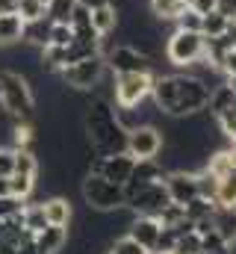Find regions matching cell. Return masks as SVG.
Masks as SVG:
<instances>
[{
	"label": "cell",
	"mask_w": 236,
	"mask_h": 254,
	"mask_svg": "<svg viewBox=\"0 0 236 254\" xmlns=\"http://www.w3.org/2000/svg\"><path fill=\"white\" fill-rule=\"evenodd\" d=\"M83 130H86L89 148L98 157L127 151V130L118 122L116 104L110 98L92 95V101L86 104V113H83Z\"/></svg>",
	"instance_id": "obj_1"
},
{
	"label": "cell",
	"mask_w": 236,
	"mask_h": 254,
	"mask_svg": "<svg viewBox=\"0 0 236 254\" xmlns=\"http://www.w3.org/2000/svg\"><path fill=\"white\" fill-rule=\"evenodd\" d=\"M0 110L12 122L33 125L36 119V95L30 80L21 71H0Z\"/></svg>",
	"instance_id": "obj_2"
},
{
	"label": "cell",
	"mask_w": 236,
	"mask_h": 254,
	"mask_svg": "<svg viewBox=\"0 0 236 254\" xmlns=\"http://www.w3.org/2000/svg\"><path fill=\"white\" fill-rule=\"evenodd\" d=\"M80 195H83L86 207H89V210H98V213H110V210L124 207V190H121L118 184H113V181L95 175V172H86L83 187H80Z\"/></svg>",
	"instance_id": "obj_3"
},
{
	"label": "cell",
	"mask_w": 236,
	"mask_h": 254,
	"mask_svg": "<svg viewBox=\"0 0 236 254\" xmlns=\"http://www.w3.org/2000/svg\"><path fill=\"white\" fill-rule=\"evenodd\" d=\"M57 74L68 89L92 92V89H98V83L107 77V60H104L101 54H95V57H86V60H80V63H71V65H65V68H59Z\"/></svg>",
	"instance_id": "obj_4"
},
{
	"label": "cell",
	"mask_w": 236,
	"mask_h": 254,
	"mask_svg": "<svg viewBox=\"0 0 236 254\" xmlns=\"http://www.w3.org/2000/svg\"><path fill=\"white\" fill-rule=\"evenodd\" d=\"M154 71H130V74H113V104L116 107H139L151 98Z\"/></svg>",
	"instance_id": "obj_5"
},
{
	"label": "cell",
	"mask_w": 236,
	"mask_h": 254,
	"mask_svg": "<svg viewBox=\"0 0 236 254\" xmlns=\"http://www.w3.org/2000/svg\"><path fill=\"white\" fill-rule=\"evenodd\" d=\"M204 33H186V30H172L166 39V57L177 68H192L204 60Z\"/></svg>",
	"instance_id": "obj_6"
},
{
	"label": "cell",
	"mask_w": 236,
	"mask_h": 254,
	"mask_svg": "<svg viewBox=\"0 0 236 254\" xmlns=\"http://www.w3.org/2000/svg\"><path fill=\"white\" fill-rule=\"evenodd\" d=\"M175 80H177V113H180V119H183V116L204 113L207 104H210V89H207V83H204L198 74H192V71L175 74Z\"/></svg>",
	"instance_id": "obj_7"
},
{
	"label": "cell",
	"mask_w": 236,
	"mask_h": 254,
	"mask_svg": "<svg viewBox=\"0 0 236 254\" xmlns=\"http://www.w3.org/2000/svg\"><path fill=\"white\" fill-rule=\"evenodd\" d=\"M163 148H166V139L157 125H139L127 130V154L133 160H157Z\"/></svg>",
	"instance_id": "obj_8"
},
{
	"label": "cell",
	"mask_w": 236,
	"mask_h": 254,
	"mask_svg": "<svg viewBox=\"0 0 236 254\" xmlns=\"http://www.w3.org/2000/svg\"><path fill=\"white\" fill-rule=\"evenodd\" d=\"M107 68L113 74H130V71H154V60L145 57L142 51H136L133 45H113L107 54Z\"/></svg>",
	"instance_id": "obj_9"
},
{
	"label": "cell",
	"mask_w": 236,
	"mask_h": 254,
	"mask_svg": "<svg viewBox=\"0 0 236 254\" xmlns=\"http://www.w3.org/2000/svg\"><path fill=\"white\" fill-rule=\"evenodd\" d=\"M133 166H136V160H133L127 151H121V154H107V157H98V154H95V160L89 163V172H95V175L113 181L118 187H124L127 178L133 175Z\"/></svg>",
	"instance_id": "obj_10"
},
{
	"label": "cell",
	"mask_w": 236,
	"mask_h": 254,
	"mask_svg": "<svg viewBox=\"0 0 236 254\" xmlns=\"http://www.w3.org/2000/svg\"><path fill=\"white\" fill-rule=\"evenodd\" d=\"M166 204H172V198H169V190H166L163 181L145 184L142 190L127 201V207L133 210V216H157Z\"/></svg>",
	"instance_id": "obj_11"
},
{
	"label": "cell",
	"mask_w": 236,
	"mask_h": 254,
	"mask_svg": "<svg viewBox=\"0 0 236 254\" xmlns=\"http://www.w3.org/2000/svg\"><path fill=\"white\" fill-rule=\"evenodd\" d=\"M163 184H166V190H169L172 204H180V207L201 195V190H198V172H192V169L169 172V175L163 178Z\"/></svg>",
	"instance_id": "obj_12"
},
{
	"label": "cell",
	"mask_w": 236,
	"mask_h": 254,
	"mask_svg": "<svg viewBox=\"0 0 236 254\" xmlns=\"http://www.w3.org/2000/svg\"><path fill=\"white\" fill-rule=\"evenodd\" d=\"M160 234H163V225L157 216H133L130 225H127V237L136 240L145 252H157V243H160Z\"/></svg>",
	"instance_id": "obj_13"
},
{
	"label": "cell",
	"mask_w": 236,
	"mask_h": 254,
	"mask_svg": "<svg viewBox=\"0 0 236 254\" xmlns=\"http://www.w3.org/2000/svg\"><path fill=\"white\" fill-rule=\"evenodd\" d=\"M45 207V216H48V225H59V228H71V219H74V210H71V201L65 195H51L42 201Z\"/></svg>",
	"instance_id": "obj_14"
},
{
	"label": "cell",
	"mask_w": 236,
	"mask_h": 254,
	"mask_svg": "<svg viewBox=\"0 0 236 254\" xmlns=\"http://www.w3.org/2000/svg\"><path fill=\"white\" fill-rule=\"evenodd\" d=\"M36 243H39V249L48 254H59L68 249V243H71V234H68V228H59V225H48L45 231H39L36 237H33Z\"/></svg>",
	"instance_id": "obj_15"
},
{
	"label": "cell",
	"mask_w": 236,
	"mask_h": 254,
	"mask_svg": "<svg viewBox=\"0 0 236 254\" xmlns=\"http://www.w3.org/2000/svg\"><path fill=\"white\" fill-rule=\"evenodd\" d=\"M24 39V21L18 12H6L0 15V48H12V45H21Z\"/></svg>",
	"instance_id": "obj_16"
},
{
	"label": "cell",
	"mask_w": 236,
	"mask_h": 254,
	"mask_svg": "<svg viewBox=\"0 0 236 254\" xmlns=\"http://www.w3.org/2000/svg\"><path fill=\"white\" fill-rule=\"evenodd\" d=\"M213 228L228 246H236V207H216Z\"/></svg>",
	"instance_id": "obj_17"
},
{
	"label": "cell",
	"mask_w": 236,
	"mask_h": 254,
	"mask_svg": "<svg viewBox=\"0 0 236 254\" xmlns=\"http://www.w3.org/2000/svg\"><path fill=\"white\" fill-rule=\"evenodd\" d=\"M51 18L45 15V18H36V21H24V39L21 42H27V45H33V48H45L48 45V36H51Z\"/></svg>",
	"instance_id": "obj_18"
},
{
	"label": "cell",
	"mask_w": 236,
	"mask_h": 254,
	"mask_svg": "<svg viewBox=\"0 0 236 254\" xmlns=\"http://www.w3.org/2000/svg\"><path fill=\"white\" fill-rule=\"evenodd\" d=\"M234 104H236V95H234V89L228 86V80L222 83V86H216L213 92H210V116L213 119H219V116H225V113H231L234 110Z\"/></svg>",
	"instance_id": "obj_19"
},
{
	"label": "cell",
	"mask_w": 236,
	"mask_h": 254,
	"mask_svg": "<svg viewBox=\"0 0 236 254\" xmlns=\"http://www.w3.org/2000/svg\"><path fill=\"white\" fill-rule=\"evenodd\" d=\"M92 27L101 33V36H113L118 30V9L104 3V6H95L92 9Z\"/></svg>",
	"instance_id": "obj_20"
},
{
	"label": "cell",
	"mask_w": 236,
	"mask_h": 254,
	"mask_svg": "<svg viewBox=\"0 0 236 254\" xmlns=\"http://www.w3.org/2000/svg\"><path fill=\"white\" fill-rule=\"evenodd\" d=\"M39 157L33 148H15V172L12 175H30V178H39Z\"/></svg>",
	"instance_id": "obj_21"
},
{
	"label": "cell",
	"mask_w": 236,
	"mask_h": 254,
	"mask_svg": "<svg viewBox=\"0 0 236 254\" xmlns=\"http://www.w3.org/2000/svg\"><path fill=\"white\" fill-rule=\"evenodd\" d=\"M21 216H24V228H27V234H33V237H36L39 231H45V228H48V216H45L42 201H39V204H30V201H27Z\"/></svg>",
	"instance_id": "obj_22"
},
{
	"label": "cell",
	"mask_w": 236,
	"mask_h": 254,
	"mask_svg": "<svg viewBox=\"0 0 236 254\" xmlns=\"http://www.w3.org/2000/svg\"><path fill=\"white\" fill-rule=\"evenodd\" d=\"M216 207H236V169L219 178V190H216Z\"/></svg>",
	"instance_id": "obj_23"
},
{
	"label": "cell",
	"mask_w": 236,
	"mask_h": 254,
	"mask_svg": "<svg viewBox=\"0 0 236 254\" xmlns=\"http://www.w3.org/2000/svg\"><path fill=\"white\" fill-rule=\"evenodd\" d=\"M36 178H30V175H12L9 181H6V187H9V195H15V198H21V201H30L33 198V192H36Z\"/></svg>",
	"instance_id": "obj_24"
},
{
	"label": "cell",
	"mask_w": 236,
	"mask_h": 254,
	"mask_svg": "<svg viewBox=\"0 0 236 254\" xmlns=\"http://www.w3.org/2000/svg\"><path fill=\"white\" fill-rule=\"evenodd\" d=\"M228 27H231V21L222 15V12H207L204 15V24H201V33H204V39H216V36H225L228 33Z\"/></svg>",
	"instance_id": "obj_25"
},
{
	"label": "cell",
	"mask_w": 236,
	"mask_h": 254,
	"mask_svg": "<svg viewBox=\"0 0 236 254\" xmlns=\"http://www.w3.org/2000/svg\"><path fill=\"white\" fill-rule=\"evenodd\" d=\"M183 9H186V0H151V12L160 21H175Z\"/></svg>",
	"instance_id": "obj_26"
},
{
	"label": "cell",
	"mask_w": 236,
	"mask_h": 254,
	"mask_svg": "<svg viewBox=\"0 0 236 254\" xmlns=\"http://www.w3.org/2000/svg\"><path fill=\"white\" fill-rule=\"evenodd\" d=\"M77 0H51L45 15L54 21V24H71V12H74Z\"/></svg>",
	"instance_id": "obj_27"
},
{
	"label": "cell",
	"mask_w": 236,
	"mask_h": 254,
	"mask_svg": "<svg viewBox=\"0 0 236 254\" xmlns=\"http://www.w3.org/2000/svg\"><path fill=\"white\" fill-rule=\"evenodd\" d=\"M183 210H186V216H189L192 222H198V219H207V216H213V213H216V201H210V198L198 195V198H192L189 204H183Z\"/></svg>",
	"instance_id": "obj_28"
},
{
	"label": "cell",
	"mask_w": 236,
	"mask_h": 254,
	"mask_svg": "<svg viewBox=\"0 0 236 254\" xmlns=\"http://www.w3.org/2000/svg\"><path fill=\"white\" fill-rule=\"evenodd\" d=\"M201 24H204V15H198L189 6L175 18V30H186V33H201Z\"/></svg>",
	"instance_id": "obj_29"
},
{
	"label": "cell",
	"mask_w": 236,
	"mask_h": 254,
	"mask_svg": "<svg viewBox=\"0 0 236 254\" xmlns=\"http://www.w3.org/2000/svg\"><path fill=\"white\" fill-rule=\"evenodd\" d=\"M45 3L42 0H18L15 3V12L21 15V21H36V18H45Z\"/></svg>",
	"instance_id": "obj_30"
},
{
	"label": "cell",
	"mask_w": 236,
	"mask_h": 254,
	"mask_svg": "<svg viewBox=\"0 0 236 254\" xmlns=\"http://www.w3.org/2000/svg\"><path fill=\"white\" fill-rule=\"evenodd\" d=\"M74 42V30H71V24H51V36H48V45L51 48H65V45H71ZM45 45V48H48Z\"/></svg>",
	"instance_id": "obj_31"
},
{
	"label": "cell",
	"mask_w": 236,
	"mask_h": 254,
	"mask_svg": "<svg viewBox=\"0 0 236 254\" xmlns=\"http://www.w3.org/2000/svg\"><path fill=\"white\" fill-rule=\"evenodd\" d=\"M107 252H110V254H148L139 243H136V240H130L127 234H124V237H118V240H113Z\"/></svg>",
	"instance_id": "obj_32"
},
{
	"label": "cell",
	"mask_w": 236,
	"mask_h": 254,
	"mask_svg": "<svg viewBox=\"0 0 236 254\" xmlns=\"http://www.w3.org/2000/svg\"><path fill=\"white\" fill-rule=\"evenodd\" d=\"M15 172V148L0 145V181H9Z\"/></svg>",
	"instance_id": "obj_33"
},
{
	"label": "cell",
	"mask_w": 236,
	"mask_h": 254,
	"mask_svg": "<svg viewBox=\"0 0 236 254\" xmlns=\"http://www.w3.org/2000/svg\"><path fill=\"white\" fill-rule=\"evenodd\" d=\"M180 254H201V237L195 234V231H189V234H183V237H177V246H175Z\"/></svg>",
	"instance_id": "obj_34"
},
{
	"label": "cell",
	"mask_w": 236,
	"mask_h": 254,
	"mask_svg": "<svg viewBox=\"0 0 236 254\" xmlns=\"http://www.w3.org/2000/svg\"><path fill=\"white\" fill-rule=\"evenodd\" d=\"M24 204L27 201H21V198H15V195H0V219H6V216H15V213H21L24 210Z\"/></svg>",
	"instance_id": "obj_35"
},
{
	"label": "cell",
	"mask_w": 236,
	"mask_h": 254,
	"mask_svg": "<svg viewBox=\"0 0 236 254\" xmlns=\"http://www.w3.org/2000/svg\"><path fill=\"white\" fill-rule=\"evenodd\" d=\"M77 27H92V9L83 3H77L71 12V30H77Z\"/></svg>",
	"instance_id": "obj_36"
},
{
	"label": "cell",
	"mask_w": 236,
	"mask_h": 254,
	"mask_svg": "<svg viewBox=\"0 0 236 254\" xmlns=\"http://www.w3.org/2000/svg\"><path fill=\"white\" fill-rule=\"evenodd\" d=\"M216 12H222L228 21H236V0H216Z\"/></svg>",
	"instance_id": "obj_37"
},
{
	"label": "cell",
	"mask_w": 236,
	"mask_h": 254,
	"mask_svg": "<svg viewBox=\"0 0 236 254\" xmlns=\"http://www.w3.org/2000/svg\"><path fill=\"white\" fill-rule=\"evenodd\" d=\"M186 6H189V9H195L198 15H207V12H213V9H216V0H186Z\"/></svg>",
	"instance_id": "obj_38"
},
{
	"label": "cell",
	"mask_w": 236,
	"mask_h": 254,
	"mask_svg": "<svg viewBox=\"0 0 236 254\" xmlns=\"http://www.w3.org/2000/svg\"><path fill=\"white\" fill-rule=\"evenodd\" d=\"M18 254H48V252H42V249H39V243H36L33 237H27V240L18 246Z\"/></svg>",
	"instance_id": "obj_39"
},
{
	"label": "cell",
	"mask_w": 236,
	"mask_h": 254,
	"mask_svg": "<svg viewBox=\"0 0 236 254\" xmlns=\"http://www.w3.org/2000/svg\"><path fill=\"white\" fill-rule=\"evenodd\" d=\"M6 12H15V0H0V15Z\"/></svg>",
	"instance_id": "obj_40"
},
{
	"label": "cell",
	"mask_w": 236,
	"mask_h": 254,
	"mask_svg": "<svg viewBox=\"0 0 236 254\" xmlns=\"http://www.w3.org/2000/svg\"><path fill=\"white\" fill-rule=\"evenodd\" d=\"M77 3H83V6H89V9H95V6H104V3H110V0H77Z\"/></svg>",
	"instance_id": "obj_41"
},
{
	"label": "cell",
	"mask_w": 236,
	"mask_h": 254,
	"mask_svg": "<svg viewBox=\"0 0 236 254\" xmlns=\"http://www.w3.org/2000/svg\"><path fill=\"white\" fill-rule=\"evenodd\" d=\"M228 86L234 89V95H236V74H228Z\"/></svg>",
	"instance_id": "obj_42"
},
{
	"label": "cell",
	"mask_w": 236,
	"mask_h": 254,
	"mask_svg": "<svg viewBox=\"0 0 236 254\" xmlns=\"http://www.w3.org/2000/svg\"><path fill=\"white\" fill-rule=\"evenodd\" d=\"M154 254H180L177 249H172V252H154Z\"/></svg>",
	"instance_id": "obj_43"
},
{
	"label": "cell",
	"mask_w": 236,
	"mask_h": 254,
	"mask_svg": "<svg viewBox=\"0 0 236 254\" xmlns=\"http://www.w3.org/2000/svg\"><path fill=\"white\" fill-rule=\"evenodd\" d=\"M231 142H236V130H234V139H231Z\"/></svg>",
	"instance_id": "obj_44"
},
{
	"label": "cell",
	"mask_w": 236,
	"mask_h": 254,
	"mask_svg": "<svg viewBox=\"0 0 236 254\" xmlns=\"http://www.w3.org/2000/svg\"><path fill=\"white\" fill-rule=\"evenodd\" d=\"M101 254H110V252H101Z\"/></svg>",
	"instance_id": "obj_45"
},
{
	"label": "cell",
	"mask_w": 236,
	"mask_h": 254,
	"mask_svg": "<svg viewBox=\"0 0 236 254\" xmlns=\"http://www.w3.org/2000/svg\"><path fill=\"white\" fill-rule=\"evenodd\" d=\"M15 3H18V0H15Z\"/></svg>",
	"instance_id": "obj_46"
}]
</instances>
